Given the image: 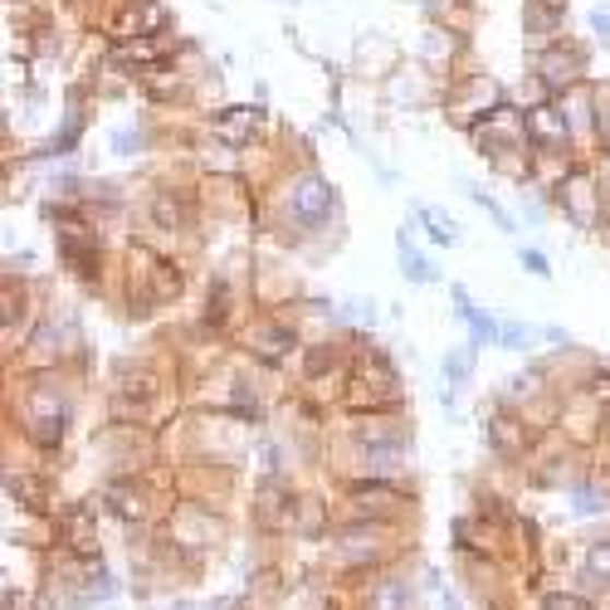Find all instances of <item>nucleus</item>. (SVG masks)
Listing matches in <instances>:
<instances>
[{"label": "nucleus", "instance_id": "nucleus-1", "mask_svg": "<svg viewBox=\"0 0 610 610\" xmlns=\"http://www.w3.org/2000/svg\"><path fill=\"white\" fill-rule=\"evenodd\" d=\"M279 206H283V220H289L298 235H322V225L338 215V191H332V181L322 172L303 166V172H293L289 181H283Z\"/></svg>", "mask_w": 610, "mask_h": 610}, {"label": "nucleus", "instance_id": "nucleus-2", "mask_svg": "<svg viewBox=\"0 0 610 610\" xmlns=\"http://www.w3.org/2000/svg\"><path fill=\"white\" fill-rule=\"evenodd\" d=\"M552 201L572 220L582 235H610V210H606V196L596 186V176L586 166H566L562 181L552 186Z\"/></svg>", "mask_w": 610, "mask_h": 610}, {"label": "nucleus", "instance_id": "nucleus-19", "mask_svg": "<svg viewBox=\"0 0 610 610\" xmlns=\"http://www.w3.org/2000/svg\"><path fill=\"white\" fill-rule=\"evenodd\" d=\"M474 347H465V352H449L445 356V362H439V372H445L449 376V382H455V386H465L469 382V376H474Z\"/></svg>", "mask_w": 610, "mask_h": 610}, {"label": "nucleus", "instance_id": "nucleus-8", "mask_svg": "<svg viewBox=\"0 0 610 610\" xmlns=\"http://www.w3.org/2000/svg\"><path fill=\"white\" fill-rule=\"evenodd\" d=\"M249 352L259 356V362H269V366H279L283 356H293L298 352V332L293 328H283V322H265V328L249 338Z\"/></svg>", "mask_w": 610, "mask_h": 610}, {"label": "nucleus", "instance_id": "nucleus-22", "mask_svg": "<svg viewBox=\"0 0 610 610\" xmlns=\"http://www.w3.org/2000/svg\"><path fill=\"white\" fill-rule=\"evenodd\" d=\"M586 30H591L601 45H610V5H596L591 15H586Z\"/></svg>", "mask_w": 610, "mask_h": 610}, {"label": "nucleus", "instance_id": "nucleus-21", "mask_svg": "<svg viewBox=\"0 0 610 610\" xmlns=\"http://www.w3.org/2000/svg\"><path fill=\"white\" fill-rule=\"evenodd\" d=\"M518 265L532 273V279H552V259L542 249H518Z\"/></svg>", "mask_w": 610, "mask_h": 610}, {"label": "nucleus", "instance_id": "nucleus-10", "mask_svg": "<svg viewBox=\"0 0 610 610\" xmlns=\"http://www.w3.org/2000/svg\"><path fill=\"white\" fill-rule=\"evenodd\" d=\"M396 255H401V273H406L410 283H439V269L415 249L410 230H396Z\"/></svg>", "mask_w": 610, "mask_h": 610}, {"label": "nucleus", "instance_id": "nucleus-5", "mask_svg": "<svg viewBox=\"0 0 610 610\" xmlns=\"http://www.w3.org/2000/svg\"><path fill=\"white\" fill-rule=\"evenodd\" d=\"M35 410H25V435L35 439L39 449H55L59 439H64V430H69V401H64V391H45V386H35Z\"/></svg>", "mask_w": 610, "mask_h": 610}, {"label": "nucleus", "instance_id": "nucleus-18", "mask_svg": "<svg viewBox=\"0 0 610 610\" xmlns=\"http://www.w3.org/2000/svg\"><path fill=\"white\" fill-rule=\"evenodd\" d=\"M586 582L596 586H610V538L586 547Z\"/></svg>", "mask_w": 610, "mask_h": 610}, {"label": "nucleus", "instance_id": "nucleus-12", "mask_svg": "<svg viewBox=\"0 0 610 610\" xmlns=\"http://www.w3.org/2000/svg\"><path fill=\"white\" fill-rule=\"evenodd\" d=\"M146 210H152V225L156 230H181L186 225L181 191H166V186H162V191H152V206H146Z\"/></svg>", "mask_w": 610, "mask_h": 610}, {"label": "nucleus", "instance_id": "nucleus-14", "mask_svg": "<svg viewBox=\"0 0 610 610\" xmlns=\"http://www.w3.org/2000/svg\"><path fill=\"white\" fill-rule=\"evenodd\" d=\"M610 508V493L601 483H576L572 489V513L576 518H591V513H606Z\"/></svg>", "mask_w": 610, "mask_h": 610}, {"label": "nucleus", "instance_id": "nucleus-7", "mask_svg": "<svg viewBox=\"0 0 610 610\" xmlns=\"http://www.w3.org/2000/svg\"><path fill=\"white\" fill-rule=\"evenodd\" d=\"M255 128H265V108H220L215 118H210V132L225 137L230 146H245Z\"/></svg>", "mask_w": 610, "mask_h": 610}, {"label": "nucleus", "instance_id": "nucleus-13", "mask_svg": "<svg viewBox=\"0 0 610 610\" xmlns=\"http://www.w3.org/2000/svg\"><path fill=\"white\" fill-rule=\"evenodd\" d=\"M415 220H420V225H425L430 245H439V249L459 245V230H455V220H449L445 210H435V206H415Z\"/></svg>", "mask_w": 610, "mask_h": 610}, {"label": "nucleus", "instance_id": "nucleus-6", "mask_svg": "<svg viewBox=\"0 0 610 610\" xmlns=\"http://www.w3.org/2000/svg\"><path fill=\"white\" fill-rule=\"evenodd\" d=\"M449 298H455L459 322H469V347H474V352H479V347H498V328H503V322L493 318L489 308H479V303L469 298V289H459V283H455V289H449Z\"/></svg>", "mask_w": 610, "mask_h": 610}, {"label": "nucleus", "instance_id": "nucleus-3", "mask_svg": "<svg viewBox=\"0 0 610 610\" xmlns=\"http://www.w3.org/2000/svg\"><path fill=\"white\" fill-rule=\"evenodd\" d=\"M538 83H542L547 98H562V93L582 89V83H586V55H582V45L552 39V45L538 55Z\"/></svg>", "mask_w": 610, "mask_h": 610}, {"label": "nucleus", "instance_id": "nucleus-9", "mask_svg": "<svg viewBox=\"0 0 610 610\" xmlns=\"http://www.w3.org/2000/svg\"><path fill=\"white\" fill-rule=\"evenodd\" d=\"M366 606L372 610H420V596L410 582H396V576H382V582L372 586V596H366Z\"/></svg>", "mask_w": 610, "mask_h": 610}, {"label": "nucleus", "instance_id": "nucleus-11", "mask_svg": "<svg viewBox=\"0 0 610 610\" xmlns=\"http://www.w3.org/2000/svg\"><path fill=\"white\" fill-rule=\"evenodd\" d=\"M108 508L118 513L122 523H142V518H146V498H142V489H137L132 479L108 483Z\"/></svg>", "mask_w": 610, "mask_h": 610}, {"label": "nucleus", "instance_id": "nucleus-15", "mask_svg": "<svg viewBox=\"0 0 610 610\" xmlns=\"http://www.w3.org/2000/svg\"><path fill=\"white\" fill-rule=\"evenodd\" d=\"M181 293V265H172V259H152V298H176Z\"/></svg>", "mask_w": 610, "mask_h": 610}, {"label": "nucleus", "instance_id": "nucleus-4", "mask_svg": "<svg viewBox=\"0 0 610 610\" xmlns=\"http://www.w3.org/2000/svg\"><path fill=\"white\" fill-rule=\"evenodd\" d=\"M523 132H528V146L532 156H566V146H572V128H566V113L562 103H532V108H523Z\"/></svg>", "mask_w": 610, "mask_h": 610}, {"label": "nucleus", "instance_id": "nucleus-16", "mask_svg": "<svg viewBox=\"0 0 610 610\" xmlns=\"http://www.w3.org/2000/svg\"><path fill=\"white\" fill-rule=\"evenodd\" d=\"M465 196H469V201H474L479 210H489V215H493V225H498V230H503V235H518V220H513V215H508V210H503L498 201H493V196H489V191H479V186H465Z\"/></svg>", "mask_w": 610, "mask_h": 610}, {"label": "nucleus", "instance_id": "nucleus-20", "mask_svg": "<svg viewBox=\"0 0 610 610\" xmlns=\"http://www.w3.org/2000/svg\"><path fill=\"white\" fill-rule=\"evenodd\" d=\"M142 146H146V132L142 128H118L108 137V152L113 156H142Z\"/></svg>", "mask_w": 610, "mask_h": 610}, {"label": "nucleus", "instance_id": "nucleus-23", "mask_svg": "<svg viewBox=\"0 0 610 610\" xmlns=\"http://www.w3.org/2000/svg\"><path fill=\"white\" fill-rule=\"evenodd\" d=\"M586 391H591L596 410H610V372H596L591 382H586Z\"/></svg>", "mask_w": 610, "mask_h": 610}, {"label": "nucleus", "instance_id": "nucleus-17", "mask_svg": "<svg viewBox=\"0 0 610 610\" xmlns=\"http://www.w3.org/2000/svg\"><path fill=\"white\" fill-rule=\"evenodd\" d=\"M538 338H542V328H528V322H503V328H498V347H503V352H528Z\"/></svg>", "mask_w": 610, "mask_h": 610}]
</instances>
